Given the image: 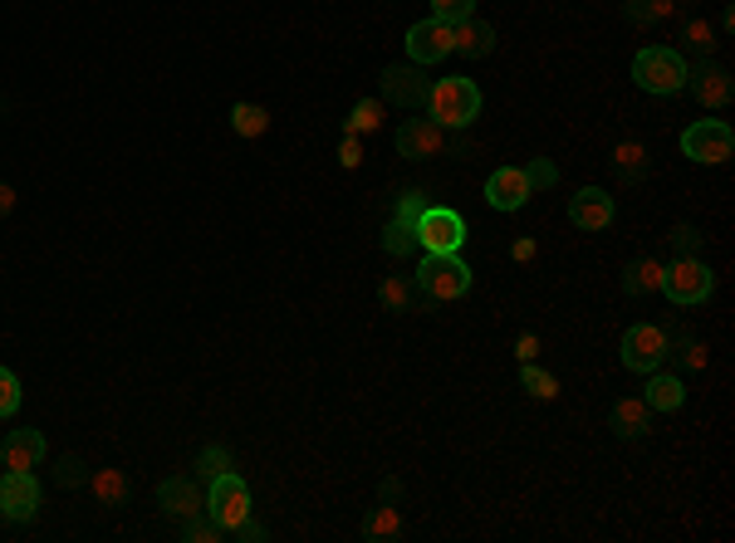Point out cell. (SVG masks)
I'll return each instance as SVG.
<instances>
[{
  "label": "cell",
  "instance_id": "obj_1",
  "mask_svg": "<svg viewBox=\"0 0 735 543\" xmlns=\"http://www.w3.org/2000/svg\"><path fill=\"white\" fill-rule=\"evenodd\" d=\"M427 113H432V122H441L447 132L457 128H471L476 118H481V89H476L465 73H447V79L432 83V93H427Z\"/></svg>",
  "mask_w": 735,
  "mask_h": 543
},
{
  "label": "cell",
  "instance_id": "obj_2",
  "mask_svg": "<svg viewBox=\"0 0 735 543\" xmlns=\"http://www.w3.org/2000/svg\"><path fill=\"white\" fill-rule=\"evenodd\" d=\"M633 83L643 93H682L686 89V59L677 55V49H667V45H647V49H637V59H633Z\"/></svg>",
  "mask_w": 735,
  "mask_h": 543
},
{
  "label": "cell",
  "instance_id": "obj_3",
  "mask_svg": "<svg viewBox=\"0 0 735 543\" xmlns=\"http://www.w3.org/2000/svg\"><path fill=\"white\" fill-rule=\"evenodd\" d=\"M412 279H416V294H422V299L451 304L471 289V265H465L461 255H422V265H416Z\"/></svg>",
  "mask_w": 735,
  "mask_h": 543
},
{
  "label": "cell",
  "instance_id": "obj_4",
  "mask_svg": "<svg viewBox=\"0 0 735 543\" xmlns=\"http://www.w3.org/2000/svg\"><path fill=\"white\" fill-rule=\"evenodd\" d=\"M206 514H212V524H220L226 534H236V529L251 520V485H245L236 471H220L212 480V490H206Z\"/></svg>",
  "mask_w": 735,
  "mask_h": 543
},
{
  "label": "cell",
  "instance_id": "obj_5",
  "mask_svg": "<svg viewBox=\"0 0 735 543\" xmlns=\"http://www.w3.org/2000/svg\"><path fill=\"white\" fill-rule=\"evenodd\" d=\"M661 289H667L672 304L682 308H696L710 299V289H716V275H710V265L702 255H686V260H672L667 275H661Z\"/></svg>",
  "mask_w": 735,
  "mask_h": 543
},
{
  "label": "cell",
  "instance_id": "obj_6",
  "mask_svg": "<svg viewBox=\"0 0 735 543\" xmlns=\"http://www.w3.org/2000/svg\"><path fill=\"white\" fill-rule=\"evenodd\" d=\"M412 230H416V250L427 255H461L465 245V220L451 206H427Z\"/></svg>",
  "mask_w": 735,
  "mask_h": 543
},
{
  "label": "cell",
  "instance_id": "obj_7",
  "mask_svg": "<svg viewBox=\"0 0 735 543\" xmlns=\"http://www.w3.org/2000/svg\"><path fill=\"white\" fill-rule=\"evenodd\" d=\"M682 152L692 157V162H702V167H721V162H731V152H735V132H731V122H721V118H702V122H692V128L682 132Z\"/></svg>",
  "mask_w": 735,
  "mask_h": 543
},
{
  "label": "cell",
  "instance_id": "obj_8",
  "mask_svg": "<svg viewBox=\"0 0 735 543\" xmlns=\"http://www.w3.org/2000/svg\"><path fill=\"white\" fill-rule=\"evenodd\" d=\"M667 353H672V338H667V328H657V324H633L628 333H623V367L628 373H657L661 363H667Z\"/></svg>",
  "mask_w": 735,
  "mask_h": 543
},
{
  "label": "cell",
  "instance_id": "obj_9",
  "mask_svg": "<svg viewBox=\"0 0 735 543\" xmlns=\"http://www.w3.org/2000/svg\"><path fill=\"white\" fill-rule=\"evenodd\" d=\"M0 514L16 520V524L40 514V480H35V471H6L0 475Z\"/></svg>",
  "mask_w": 735,
  "mask_h": 543
},
{
  "label": "cell",
  "instance_id": "obj_10",
  "mask_svg": "<svg viewBox=\"0 0 735 543\" xmlns=\"http://www.w3.org/2000/svg\"><path fill=\"white\" fill-rule=\"evenodd\" d=\"M447 128L432 118H408L398 128V157H408V162H427V157H441L447 152Z\"/></svg>",
  "mask_w": 735,
  "mask_h": 543
},
{
  "label": "cell",
  "instance_id": "obj_11",
  "mask_svg": "<svg viewBox=\"0 0 735 543\" xmlns=\"http://www.w3.org/2000/svg\"><path fill=\"white\" fill-rule=\"evenodd\" d=\"M408 55L412 65H441L451 59V20H416L408 30Z\"/></svg>",
  "mask_w": 735,
  "mask_h": 543
},
{
  "label": "cell",
  "instance_id": "obj_12",
  "mask_svg": "<svg viewBox=\"0 0 735 543\" xmlns=\"http://www.w3.org/2000/svg\"><path fill=\"white\" fill-rule=\"evenodd\" d=\"M686 89H692V98H696L702 108H731V98H735L731 69L710 65V59H702L696 69H686Z\"/></svg>",
  "mask_w": 735,
  "mask_h": 543
},
{
  "label": "cell",
  "instance_id": "obj_13",
  "mask_svg": "<svg viewBox=\"0 0 735 543\" xmlns=\"http://www.w3.org/2000/svg\"><path fill=\"white\" fill-rule=\"evenodd\" d=\"M427 93H432V79H427L416 65H392V69H383V98H392L398 108H422Z\"/></svg>",
  "mask_w": 735,
  "mask_h": 543
},
{
  "label": "cell",
  "instance_id": "obj_14",
  "mask_svg": "<svg viewBox=\"0 0 735 543\" xmlns=\"http://www.w3.org/2000/svg\"><path fill=\"white\" fill-rule=\"evenodd\" d=\"M530 196H535V191H530V177H525V167H500V171H490L486 201L496 206V211H520Z\"/></svg>",
  "mask_w": 735,
  "mask_h": 543
},
{
  "label": "cell",
  "instance_id": "obj_15",
  "mask_svg": "<svg viewBox=\"0 0 735 543\" xmlns=\"http://www.w3.org/2000/svg\"><path fill=\"white\" fill-rule=\"evenodd\" d=\"M569 220L579 230H588V236H594V230H608L612 226V196L604 187H584L569 201Z\"/></svg>",
  "mask_w": 735,
  "mask_h": 543
},
{
  "label": "cell",
  "instance_id": "obj_16",
  "mask_svg": "<svg viewBox=\"0 0 735 543\" xmlns=\"http://www.w3.org/2000/svg\"><path fill=\"white\" fill-rule=\"evenodd\" d=\"M45 436L35 426H20L6 436V446H0V461H6V471H40L45 461Z\"/></svg>",
  "mask_w": 735,
  "mask_h": 543
},
{
  "label": "cell",
  "instance_id": "obj_17",
  "mask_svg": "<svg viewBox=\"0 0 735 543\" xmlns=\"http://www.w3.org/2000/svg\"><path fill=\"white\" fill-rule=\"evenodd\" d=\"M157 504H163L171 520H192V514L206 510V495H202V485H196V480L171 475V480H163V490H157Z\"/></svg>",
  "mask_w": 735,
  "mask_h": 543
},
{
  "label": "cell",
  "instance_id": "obj_18",
  "mask_svg": "<svg viewBox=\"0 0 735 543\" xmlns=\"http://www.w3.org/2000/svg\"><path fill=\"white\" fill-rule=\"evenodd\" d=\"M490 49H496V24H490V20L465 16V20L451 24V55H461V59H486Z\"/></svg>",
  "mask_w": 735,
  "mask_h": 543
},
{
  "label": "cell",
  "instance_id": "obj_19",
  "mask_svg": "<svg viewBox=\"0 0 735 543\" xmlns=\"http://www.w3.org/2000/svg\"><path fill=\"white\" fill-rule=\"evenodd\" d=\"M608 426H612V436H623V441L647 436V431H653V406H647L643 397H623L618 406H612Z\"/></svg>",
  "mask_w": 735,
  "mask_h": 543
},
{
  "label": "cell",
  "instance_id": "obj_20",
  "mask_svg": "<svg viewBox=\"0 0 735 543\" xmlns=\"http://www.w3.org/2000/svg\"><path fill=\"white\" fill-rule=\"evenodd\" d=\"M623 16H628L637 30H653V24H667L682 16V0H623Z\"/></svg>",
  "mask_w": 735,
  "mask_h": 543
},
{
  "label": "cell",
  "instance_id": "obj_21",
  "mask_svg": "<svg viewBox=\"0 0 735 543\" xmlns=\"http://www.w3.org/2000/svg\"><path fill=\"white\" fill-rule=\"evenodd\" d=\"M653 412H677V406L686 402V387H682V377H672V373H647V397H643Z\"/></svg>",
  "mask_w": 735,
  "mask_h": 543
},
{
  "label": "cell",
  "instance_id": "obj_22",
  "mask_svg": "<svg viewBox=\"0 0 735 543\" xmlns=\"http://www.w3.org/2000/svg\"><path fill=\"white\" fill-rule=\"evenodd\" d=\"M661 275H667V265L653 260V255H643V260H633L628 269H623V289H628L633 299H637V294H657Z\"/></svg>",
  "mask_w": 735,
  "mask_h": 543
},
{
  "label": "cell",
  "instance_id": "obj_23",
  "mask_svg": "<svg viewBox=\"0 0 735 543\" xmlns=\"http://www.w3.org/2000/svg\"><path fill=\"white\" fill-rule=\"evenodd\" d=\"M383 118H388V103H383V98H359V103H353V113L343 118V132L363 138V132H378V128H383Z\"/></svg>",
  "mask_w": 735,
  "mask_h": 543
},
{
  "label": "cell",
  "instance_id": "obj_24",
  "mask_svg": "<svg viewBox=\"0 0 735 543\" xmlns=\"http://www.w3.org/2000/svg\"><path fill=\"white\" fill-rule=\"evenodd\" d=\"M89 485H94V500L104 504V510H118V504L128 500V475H122L118 465H114V471H94Z\"/></svg>",
  "mask_w": 735,
  "mask_h": 543
},
{
  "label": "cell",
  "instance_id": "obj_25",
  "mask_svg": "<svg viewBox=\"0 0 735 543\" xmlns=\"http://www.w3.org/2000/svg\"><path fill=\"white\" fill-rule=\"evenodd\" d=\"M378 299H383L388 314H412V304H416V279H408V275H392V279H383Z\"/></svg>",
  "mask_w": 735,
  "mask_h": 543
},
{
  "label": "cell",
  "instance_id": "obj_26",
  "mask_svg": "<svg viewBox=\"0 0 735 543\" xmlns=\"http://www.w3.org/2000/svg\"><path fill=\"white\" fill-rule=\"evenodd\" d=\"M231 128H236V138H265L270 113L261 103H236V108H231Z\"/></svg>",
  "mask_w": 735,
  "mask_h": 543
},
{
  "label": "cell",
  "instance_id": "obj_27",
  "mask_svg": "<svg viewBox=\"0 0 735 543\" xmlns=\"http://www.w3.org/2000/svg\"><path fill=\"white\" fill-rule=\"evenodd\" d=\"M402 534V514H398V504H378L373 514L363 520V539H398Z\"/></svg>",
  "mask_w": 735,
  "mask_h": 543
},
{
  "label": "cell",
  "instance_id": "obj_28",
  "mask_svg": "<svg viewBox=\"0 0 735 543\" xmlns=\"http://www.w3.org/2000/svg\"><path fill=\"white\" fill-rule=\"evenodd\" d=\"M612 167H618V177L637 181V177H643V171H647V147L637 142V138L618 142V147H612Z\"/></svg>",
  "mask_w": 735,
  "mask_h": 543
},
{
  "label": "cell",
  "instance_id": "obj_29",
  "mask_svg": "<svg viewBox=\"0 0 735 543\" xmlns=\"http://www.w3.org/2000/svg\"><path fill=\"white\" fill-rule=\"evenodd\" d=\"M520 387L530 392V397H539V402H555L559 397V377L545 373V367H535V363H520Z\"/></svg>",
  "mask_w": 735,
  "mask_h": 543
},
{
  "label": "cell",
  "instance_id": "obj_30",
  "mask_svg": "<svg viewBox=\"0 0 735 543\" xmlns=\"http://www.w3.org/2000/svg\"><path fill=\"white\" fill-rule=\"evenodd\" d=\"M383 250L392 255V260H408V255L416 250V230L402 226V220H388L383 226Z\"/></svg>",
  "mask_w": 735,
  "mask_h": 543
},
{
  "label": "cell",
  "instance_id": "obj_31",
  "mask_svg": "<svg viewBox=\"0 0 735 543\" xmlns=\"http://www.w3.org/2000/svg\"><path fill=\"white\" fill-rule=\"evenodd\" d=\"M220 471H236V461H231L226 446H206L202 455H196V475L202 480H216Z\"/></svg>",
  "mask_w": 735,
  "mask_h": 543
},
{
  "label": "cell",
  "instance_id": "obj_32",
  "mask_svg": "<svg viewBox=\"0 0 735 543\" xmlns=\"http://www.w3.org/2000/svg\"><path fill=\"white\" fill-rule=\"evenodd\" d=\"M682 40H686V49H696V55H710V49H716L721 40H716V30H710L706 20H686V30H682Z\"/></svg>",
  "mask_w": 735,
  "mask_h": 543
},
{
  "label": "cell",
  "instance_id": "obj_33",
  "mask_svg": "<svg viewBox=\"0 0 735 543\" xmlns=\"http://www.w3.org/2000/svg\"><path fill=\"white\" fill-rule=\"evenodd\" d=\"M182 539H187V543H220V539H226V529L212 524V520H202V514H192V520L182 524Z\"/></svg>",
  "mask_w": 735,
  "mask_h": 543
},
{
  "label": "cell",
  "instance_id": "obj_34",
  "mask_svg": "<svg viewBox=\"0 0 735 543\" xmlns=\"http://www.w3.org/2000/svg\"><path fill=\"white\" fill-rule=\"evenodd\" d=\"M55 480L65 490H74V485H84V480H89V465H84L79 455H59V461H55Z\"/></svg>",
  "mask_w": 735,
  "mask_h": 543
},
{
  "label": "cell",
  "instance_id": "obj_35",
  "mask_svg": "<svg viewBox=\"0 0 735 543\" xmlns=\"http://www.w3.org/2000/svg\"><path fill=\"white\" fill-rule=\"evenodd\" d=\"M672 250H677V260H686V255H702V230L696 226H672Z\"/></svg>",
  "mask_w": 735,
  "mask_h": 543
},
{
  "label": "cell",
  "instance_id": "obj_36",
  "mask_svg": "<svg viewBox=\"0 0 735 543\" xmlns=\"http://www.w3.org/2000/svg\"><path fill=\"white\" fill-rule=\"evenodd\" d=\"M427 206H432V196H427V191H408V196L398 201V211H392V220H402V226H416V216H422Z\"/></svg>",
  "mask_w": 735,
  "mask_h": 543
},
{
  "label": "cell",
  "instance_id": "obj_37",
  "mask_svg": "<svg viewBox=\"0 0 735 543\" xmlns=\"http://www.w3.org/2000/svg\"><path fill=\"white\" fill-rule=\"evenodd\" d=\"M20 412V377L10 367H0V416H16Z\"/></svg>",
  "mask_w": 735,
  "mask_h": 543
},
{
  "label": "cell",
  "instance_id": "obj_38",
  "mask_svg": "<svg viewBox=\"0 0 735 543\" xmlns=\"http://www.w3.org/2000/svg\"><path fill=\"white\" fill-rule=\"evenodd\" d=\"M525 177H530V191H549L559 181V167L549 162V157H535V162L525 167Z\"/></svg>",
  "mask_w": 735,
  "mask_h": 543
},
{
  "label": "cell",
  "instance_id": "obj_39",
  "mask_svg": "<svg viewBox=\"0 0 735 543\" xmlns=\"http://www.w3.org/2000/svg\"><path fill=\"white\" fill-rule=\"evenodd\" d=\"M432 16L437 20H465V16H476V0H432Z\"/></svg>",
  "mask_w": 735,
  "mask_h": 543
},
{
  "label": "cell",
  "instance_id": "obj_40",
  "mask_svg": "<svg viewBox=\"0 0 735 543\" xmlns=\"http://www.w3.org/2000/svg\"><path fill=\"white\" fill-rule=\"evenodd\" d=\"M682 363L692 367V373H706V363H710V353H706V343H696V338H686L682 343Z\"/></svg>",
  "mask_w": 735,
  "mask_h": 543
},
{
  "label": "cell",
  "instance_id": "obj_41",
  "mask_svg": "<svg viewBox=\"0 0 735 543\" xmlns=\"http://www.w3.org/2000/svg\"><path fill=\"white\" fill-rule=\"evenodd\" d=\"M363 162V147H359V138H353V132H343V142H339V167H359Z\"/></svg>",
  "mask_w": 735,
  "mask_h": 543
},
{
  "label": "cell",
  "instance_id": "obj_42",
  "mask_svg": "<svg viewBox=\"0 0 735 543\" xmlns=\"http://www.w3.org/2000/svg\"><path fill=\"white\" fill-rule=\"evenodd\" d=\"M539 348H545V343H539V333H520V338H514V357H520V363H535Z\"/></svg>",
  "mask_w": 735,
  "mask_h": 543
},
{
  "label": "cell",
  "instance_id": "obj_43",
  "mask_svg": "<svg viewBox=\"0 0 735 543\" xmlns=\"http://www.w3.org/2000/svg\"><path fill=\"white\" fill-rule=\"evenodd\" d=\"M510 255H514V265H535V255H539V245L530 240V236H520L510 245Z\"/></svg>",
  "mask_w": 735,
  "mask_h": 543
},
{
  "label": "cell",
  "instance_id": "obj_44",
  "mask_svg": "<svg viewBox=\"0 0 735 543\" xmlns=\"http://www.w3.org/2000/svg\"><path fill=\"white\" fill-rule=\"evenodd\" d=\"M231 539H241V543H265V529L255 524V520H245V524H241V529H236V534H231Z\"/></svg>",
  "mask_w": 735,
  "mask_h": 543
},
{
  "label": "cell",
  "instance_id": "obj_45",
  "mask_svg": "<svg viewBox=\"0 0 735 543\" xmlns=\"http://www.w3.org/2000/svg\"><path fill=\"white\" fill-rule=\"evenodd\" d=\"M16 211V187H6V181H0V216H10Z\"/></svg>",
  "mask_w": 735,
  "mask_h": 543
},
{
  "label": "cell",
  "instance_id": "obj_46",
  "mask_svg": "<svg viewBox=\"0 0 735 543\" xmlns=\"http://www.w3.org/2000/svg\"><path fill=\"white\" fill-rule=\"evenodd\" d=\"M398 495H402L398 480H383V500H388V504H398Z\"/></svg>",
  "mask_w": 735,
  "mask_h": 543
}]
</instances>
